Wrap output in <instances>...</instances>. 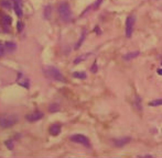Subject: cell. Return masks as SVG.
<instances>
[{
	"instance_id": "1",
	"label": "cell",
	"mask_w": 162,
	"mask_h": 158,
	"mask_svg": "<svg viewBox=\"0 0 162 158\" xmlns=\"http://www.w3.org/2000/svg\"><path fill=\"white\" fill-rule=\"evenodd\" d=\"M19 121V118L15 114H8V115L0 116V126L2 128H9Z\"/></svg>"
},
{
	"instance_id": "2",
	"label": "cell",
	"mask_w": 162,
	"mask_h": 158,
	"mask_svg": "<svg viewBox=\"0 0 162 158\" xmlns=\"http://www.w3.org/2000/svg\"><path fill=\"white\" fill-rule=\"evenodd\" d=\"M49 77L55 80V81H61V82H64L65 81V77L64 75L60 71V69H58L56 67H53V66H50L46 68V71H45Z\"/></svg>"
},
{
	"instance_id": "3",
	"label": "cell",
	"mask_w": 162,
	"mask_h": 158,
	"mask_svg": "<svg viewBox=\"0 0 162 158\" xmlns=\"http://www.w3.org/2000/svg\"><path fill=\"white\" fill-rule=\"evenodd\" d=\"M58 13H60L61 18L65 22L71 21V19H72V11H71V7L68 6V3L62 2L58 6Z\"/></svg>"
},
{
	"instance_id": "4",
	"label": "cell",
	"mask_w": 162,
	"mask_h": 158,
	"mask_svg": "<svg viewBox=\"0 0 162 158\" xmlns=\"http://www.w3.org/2000/svg\"><path fill=\"white\" fill-rule=\"evenodd\" d=\"M135 22H136V17L135 14H129L126 19V27H125V33L126 36L130 39L134 32V27H135Z\"/></svg>"
},
{
	"instance_id": "5",
	"label": "cell",
	"mask_w": 162,
	"mask_h": 158,
	"mask_svg": "<svg viewBox=\"0 0 162 158\" xmlns=\"http://www.w3.org/2000/svg\"><path fill=\"white\" fill-rule=\"evenodd\" d=\"M71 141L74 142V143L82 144V145L86 146V147H89V146H91L89 140L85 136V135H82V134H75V135H72V136H71Z\"/></svg>"
},
{
	"instance_id": "6",
	"label": "cell",
	"mask_w": 162,
	"mask_h": 158,
	"mask_svg": "<svg viewBox=\"0 0 162 158\" xmlns=\"http://www.w3.org/2000/svg\"><path fill=\"white\" fill-rule=\"evenodd\" d=\"M43 118V113L40 112V111H37V112H33L27 115V120L30 122H35V121H39L41 118Z\"/></svg>"
},
{
	"instance_id": "7",
	"label": "cell",
	"mask_w": 162,
	"mask_h": 158,
	"mask_svg": "<svg viewBox=\"0 0 162 158\" xmlns=\"http://www.w3.org/2000/svg\"><path fill=\"white\" fill-rule=\"evenodd\" d=\"M13 7H15V14L18 15L19 18H21L22 17V2H21V0H15Z\"/></svg>"
},
{
	"instance_id": "8",
	"label": "cell",
	"mask_w": 162,
	"mask_h": 158,
	"mask_svg": "<svg viewBox=\"0 0 162 158\" xmlns=\"http://www.w3.org/2000/svg\"><path fill=\"white\" fill-rule=\"evenodd\" d=\"M61 124H58V123H54V124L51 125V128H50V133L52 134L53 136H56L58 134L61 133Z\"/></svg>"
},
{
	"instance_id": "9",
	"label": "cell",
	"mask_w": 162,
	"mask_h": 158,
	"mask_svg": "<svg viewBox=\"0 0 162 158\" xmlns=\"http://www.w3.org/2000/svg\"><path fill=\"white\" fill-rule=\"evenodd\" d=\"M18 82L19 85H21L22 87H25V88L29 89V80L25 78L22 74H19V79H18Z\"/></svg>"
},
{
	"instance_id": "10",
	"label": "cell",
	"mask_w": 162,
	"mask_h": 158,
	"mask_svg": "<svg viewBox=\"0 0 162 158\" xmlns=\"http://www.w3.org/2000/svg\"><path fill=\"white\" fill-rule=\"evenodd\" d=\"M129 141H130V138H129V137H122V138H119V140L115 141V145H116L117 147H122L124 145L128 144Z\"/></svg>"
},
{
	"instance_id": "11",
	"label": "cell",
	"mask_w": 162,
	"mask_h": 158,
	"mask_svg": "<svg viewBox=\"0 0 162 158\" xmlns=\"http://www.w3.org/2000/svg\"><path fill=\"white\" fill-rule=\"evenodd\" d=\"M139 54L140 53L139 52H131V53H128V54H126L125 56H124V59H126V61H130V59H132V58H136L139 56Z\"/></svg>"
},
{
	"instance_id": "12",
	"label": "cell",
	"mask_w": 162,
	"mask_h": 158,
	"mask_svg": "<svg viewBox=\"0 0 162 158\" xmlns=\"http://www.w3.org/2000/svg\"><path fill=\"white\" fill-rule=\"evenodd\" d=\"M51 14H52V8L50 6H46L45 10H44V17H45L46 20H49L51 18Z\"/></svg>"
},
{
	"instance_id": "13",
	"label": "cell",
	"mask_w": 162,
	"mask_h": 158,
	"mask_svg": "<svg viewBox=\"0 0 162 158\" xmlns=\"http://www.w3.org/2000/svg\"><path fill=\"white\" fill-rule=\"evenodd\" d=\"M73 77L78 79H85L87 76H86V74L84 71H75V73H73Z\"/></svg>"
},
{
	"instance_id": "14",
	"label": "cell",
	"mask_w": 162,
	"mask_h": 158,
	"mask_svg": "<svg viewBox=\"0 0 162 158\" xmlns=\"http://www.w3.org/2000/svg\"><path fill=\"white\" fill-rule=\"evenodd\" d=\"M88 56H89V53H87V54H85V55H83V56H78V57H77L76 59L74 61V64H75V65L80 64L81 62L85 61V59H86L87 57H88Z\"/></svg>"
},
{
	"instance_id": "15",
	"label": "cell",
	"mask_w": 162,
	"mask_h": 158,
	"mask_svg": "<svg viewBox=\"0 0 162 158\" xmlns=\"http://www.w3.org/2000/svg\"><path fill=\"white\" fill-rule=\"evenodd\" d=\"M150 106H162V99H157V100H153L151 102H149Z\"/></svg>"
},
{
	"instance_id": "16",
	"label": "cell",
	"mask_w": 162,
	"mask_h": 158,
	"mask_svg": "<svg viewBox=\"0 0 162 158\" xmlns=\"http://www.w3.org/2000/svg\"><path fill=\"white\" fill-rule=\"evenodd\" d=\"M6 49H8V51H13V49H15V43L13 42H6Z\"/></svg>"
},
{
	"instance_id": "17",
	"label": "cell",
	"mask_w": 162,
	"mask_h": 158,
	"mask_svg": "<svg viewBox=\"0 0 162 158\" xmlns=\"http://www.w3.org/2000/svg\"><path fill=\"white\" fill-rule=\"evenodd\" d=\"M2 22H3V24L6 25H10V23H11V18H10L9 15H6V14H3L2 15Z\"/></svg>"
},
{
	"instance_id": "18",
	"label": "cell",
	"mask_w": 162,
	"mask_h": 158,
	"mask_svg": "<svg viewBox=\"0 0 162 158\" xmlns=\"http://www.w3.org/2000/svg\"><path fill=\"white\" fill-rule=\"evenodd\" d=\"M49 110L51 112H56V111L60 110V106H58V104H52V106H50Z\"/></svg>"
},
{
	"instance_id": "19",
	"label": "cell",
	"mask_w": 162,
	"mask_h": 158,
	"mask_svg": "<svg viewBox=\"0 0 162 158\" xmlns=\"http://www.w3.org/2000/svg\"><path fill=\"white\" fill-rule=\"evenodd\" d=\"M5 144H6V146L10 149V150H12V149H13V142H12V141H7Z\"/></svg>"
},
{
	"instance_id": "20",
	"label": "cell",
	"mask_w": 162,
	"mask_h": 158,
	"mask_svg": "<svg viewBox=\"0 0 162 158\" xmlns=\"http://www.w3.org/2000/svg\"><path fill=\"white\" fill-rule=\"evenodd\" d=\"M85 34H86V32H84V33H83V35H82V37H81V40H80V42L77 43L76 44V46H75V49H80V46H81V43L83 42V41H84V37H85Z\"/></svg>"
},
{
	"instance_id": "21",
	"label": "cell",
	"mask_w": 162,
	"mask_h": 158,
	"mask_svg": "<svg viewBox=\"0 0 162 158\" xmlns=\"http://www.w3.org/2000/svg\"><path fill=\"white\" fill-rule=\"evenodd\" d=\"M1 5H2L5 8H8V9H10L11 8V5H10L9 1H6V0H3L2 2H1Z\"/></svg>"
},
{
	"instance_id": "22",
	"label": "cell",
	"mask_w": 162,
	"mask_h": 158,
	"mask_svg": "<svg viewBox=\"0 0 162 158\" xmlns=\"http://www.w3.org/2000/svg\"><path fill=\"white\" fill-rule=\"evenodd\" d=\"M3 54H5V46L1 44V42H0V56H2Z\"/></svg>"
},
{
	"instance_id": "23",
	"label": "cell",
	"mask_w": 162,
	"mask_h": 158,
	"mask_svg": "<svg viewBox=\"0 0 162 158\" xmlns=\"http://www.w3.org/2000/svg\"><path fill=\"white\" fill-rule=\"evenodd\" d=\"M101 1H103V0H97V1L95 2V5H94V8H95V9H96V8H98V7L101 6Z\"/></svg>"
},
{
	"instance_id": "24",
	"label": "cell",
	"mask_w": 162,
	"mask_h": 158,
	"mask_svg": "<svg viewBox=\"0 0 162 158\" xmlns=\"http://www.w3.org/2000/svg\"><path fill=\"white\" fill-rule=\"evenodd\" d=\"M22 29H23V24H22V22H18V31L19 32H21Z\"/></svg>"
},
{
	"instance_id": "25",
	"label": "cell",
	"mask_w": 162,
	"mask_h": 158,
	"mask_svg": "<svg viewBox=\"0 0 162 158\" xmlns=\"http://www.w3.org/2000/svg\"><path fill=\"white\" fill-rule=\"evenodd\" d=\"M92 70H93V73H96V70H97V67H96V62H95V63H94V65H93Z\"/></svg>"
},
{
	"instance_id": "26",
	"label": "cell",
	"mask_w": 162,
	"mask_h": 158,
	"mask_svg": "<svg viewBox=\"0 0 162 158\" xmlns=\"http://www.w3.org/2000/svg\"><path fill=\"white\" fill-rule=\"evenodd\" d=\"M158 74L162 76V68H159V69H158Z\"/></svg>"
}]
</instances>
